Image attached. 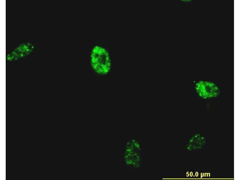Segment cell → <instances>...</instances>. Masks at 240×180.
<instances>
[{
	"instance_id": "1",
	"label": "cell",
	"mask_w": 240,
	"mask_h": 180,
	"mask_svg": "<svg viewBox=\"0 0 240 180\" xmlns=\"http://www.w3.org/2000/svg\"><path fill=\"white\" fill-rule=\"evenodd\" d=\"M90 68L97 76H108L112 70V62L110 53L104 47L95 46L92 49L89 57Z\"/></svg>"
},
{
	"instance_id": "2",
	"label": "cell",
	"mask_w": 240,
	"mask_h": 180,
	"mask_svg": "<svg viewBox=\"0 0 240 180\" xmlns=\"http://www.w3.org/2000/svg\"><path fill=\"white\" fill-rule=\"evenodd\" d=\"M137 140L132 139L127 143L125 149V157L128 165L133 168L138 167L141 160V146Z\"/></svg>"
},
{
	"instance_id": "3",
	"label": "cell",
	"mask_w": 240,
	"mask_h": 180,
	"mask_svg": "<svg viewBox=\"0 0 240 180\" xmlns=\"http://www.w3.org/2000/svg\"><path fill=\"white\" fill-rule=\"evenodd\" d=\"M196 90L200 97L204 98L216 97L218 88L213 83L200 81L196 84Z\"/></svg>"
}]
</instances>
